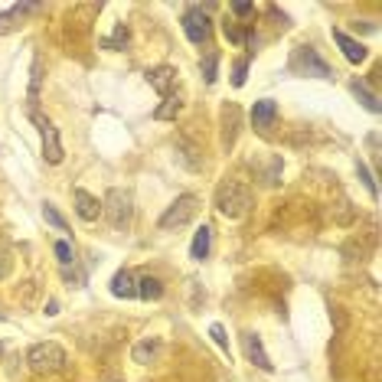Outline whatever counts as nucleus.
<instances>
[{"mask_svg": "<svg viewBox=\"0 0 382 382\" xmlns=\"http://www.w3.org/2000/svg\"><path fill=\"white\" fill-rule=\"evenodd\" d=\"M252 206H255L252 190H248L245 183H238V180H229V183H222V187L216 190V209H219V216H226V219H245Z\"/></svg>", "mask_w": 382, "mask_h": 382, "instance_id": "nucleus-1", "label": "nucleus"}, {"mask_svg": "<svg viewBox=\"0 0 382 382\" xmlns=\"http://www.w3.org/2000/svg\"><path fill=\"white\" fill-rule=\"evenodd\" d=\"M26 363H30V369L40 376H50V373H62L66 369V349L59 347V343H33L30 347V353H26Z\"/></svg>", "mask_w": 382, "mask_h": 382, "instance_id": "nucleus-2", "label": "nucleus"}, {"mask_svg": "<svg viewBox=\"0 0 382 382\" xmlns=\"http://www.w3.org/2000/svg\"><path fill=\"white\" fill-rule=\"evenodd\" d=\"M102 216L111 222V229H127L131 226V216H134V199L127 190H108L102 203Z\"/></svg>", "mask_w": 382, "mask_h": 382, "instance_id": "nucleus-3", "label": "nucleus"}, {"mask_svg": "<svg viewBox=\"0 0 382 382\" xmlns=\"http://www.w3.org/2000/svg\"><path fill=\"white\" fill-rule=\"evenodd\" d=\"M196 212H199V199H196L193 193H183V196H177V199L167 206V212H163L161 222H157V229H161V232L183 229V226L193 219Z\"/></svg>", "mask_w": 382, "mask_h": 382, "instance_id": "nucleus-4", "label": "nucleus"}, {"mask_svg": "<svg viewBox=\"0 0 382 382\" xmlns=\"http://www.w3.org/2000/svg\"><path fill=\"white\" fill-rule=\"evenodd\" d=\"M30 118H33V125L40 127V137H42V161L46 163H62V141H59V127L52 125L46 115H40L36 108H30Z\"/></svg>", "mask_w": 382, "mask_h": 382, "instance_id": "nucleus-5", "label": "nucleus"}, {"mask_svg": "<svg viewBox=\"0 0 382 382\" xmlns=\"http://www.w3.org/2000/svg\"><path fill=\"white\" fill-rule=\"evenodd\" d=\"M291 69L301 76H314V79H333V69L317 56V50L311 46H297V52L291 56Z\"/></svg>", "mask_w": 382, "mask_h": 382, "instance_id": "nucleus-6", "label": "nucleus"}, {"mask_svg": "<svg viewBox=\"0 0 382 382\" xmlns=\"http://www.w3.org/2000/svg\"><path fill=\"white\" fill-rule=\"evenodd\" d=\"M183 33H187L190 42H196V46H203V42H209V17H206L203 7H190L187 13H183Z\"/></svg>", "mask_w": 382, "mask_h": 382, "instance_id": "nucleus-7", "label": "nucleus"}, {"mask_svg": "<svg viewBox=\"0 0 382 382\" xmlns=\"http://www.w3.org/2000/svg\"><path fill=\"white\" fill-rule=\"evenodd\" d=\"M274 121H278V105L272 98H262V102L252 105V127L258 134H268L274 127Z\"/></svg>", "mask_w": 382, "mask_h": 382, "instance_id": "nucleus-8", "label": "nucleus"}, {"mask_svg": "<svg viewBox=\"0 0 382 382\" xmlns=\"http://www.w3.org/2000/svg\"><path fill=\"white\" fill-rule=\"evenodd\" d=\"M242 347H245L248 363L258 366L262 373H272V369H274V363L268 359V353H265V347H262V340L255 337V333H242Z\"/></svg>", "mask_w": 382, "mask_h": 382, "instance_id": "nucleus-9", "label": "nucleus"}, {"mask_svg": "<svg viewBox=\"0 0 382 382\" xmlns=\"http://www.w3.org/2000/svg\"><path fill=\"white\" fill-rule=\"evenodd\" d=\"M177 82V69L173 66H157V69H147V85H151L157 95H170Z\"/></svg>", "mask_w": 382, "mask_h": 382, "instance_id": "nucleus-10", "label": "nucleus"}, {"mask_svg": "<svg viewBox=\"0 0 382 382\" xmlns=\"http://www.w3.org/2000/svg\"><path fill=\"white\" fill-rule=\"evenodd\" d=\"M333 42H337L340 50H343V56H347L349 62H357V66L366 59V56H369V52H366V46H363V42H359V40H353V36H349V33H343V30H333Z\"/></svg>", "mask_w": 382, "mask_h": 382, "instance_id": "nucleus-11", "label": "nucleus"}, {"mask_svg": "<svg viewBox=\"0 0 382 382\" xmlns=\"http://www.w3.org/2000/svg\"><path fill=\"white\" fill-rule=\"evenodd\" d=\"M72 196H76V212H79V219H85V222H95V219H98V216H102V203H98V199H95V196L88 193V190H82V187H79Z\"/></svg>", "mask_w": 382, "mask_h": 382, "instance_id": "nucleus-12", "label": "nucleus"}, {"mask_svg": "<svg viewBox=\"0 0 382 382\" xmlns=\"http://www.w3.org/2000/svg\"><path fill=\"white\" fill-rule=\"evenodd\" d=\"M111 294L125 297V301H134V297H137V281H134V274L127 272V268H121V272L111 278Z\"/></svg>", "mask_w": 382, "mask_h": 382, "instance_id": "nucleus-13", "label": "nucleus"}, {"mask_svg": "<svg viewBox=\"0 0 382 382\" xmlns=\"http://www.w3.org/2000/svg\"><path fill=\"white\" fill-rule=\"evenodd\" d=\"M209 245H212V229L209 226H199L193 236V245H190V258H193V262L209 258Z\"/></svg>", "mask_w": 382, "mask_h": 382, "instance_id": "nucleus-14", "label": "nucleus"}, {"mask_svg": "<svg viewBox=\"0 0 382 382\" xmlns=\"http://www.w3.org/2000/svg\"><path fill=\"white\" fill-rule=\"evenodd\" d=\"M157 353H161V340L147 337V340H141V343L131 349V359H134V363H141V366H147V363H154V359H157Z\"/></svg>", "mask_w": 382, "mask_h": 382, "instance_id": "nucleus-15", "label": "nucleus"}, {"mask_svg": "<svg viewBox=\"0 0 382 382\" xmlns=\"http://www.w3.org/2000/svg\"><path fill=\"white\" fill-rule=\"evenodd\" d=\"M137 297H144V301H161V297H163V284H161V278H154V274H144V278H137Z\"/></svg>", "mask_w": 382, "mask_h": 382, "instance_id": "nucleus-16", "label": "nucleus"}, {"mask_svg": "<svg viewBox=\"0 0 382 382\" xmlns=\"http://www.w3.org/2000/svg\"><path fill=\"white\" fill-rule=\"evenodd\" d=\"M349 92H353V95L359 98V102H363V108H366V111H373V115H379V108H382V105H379V95H373L363 82H353V85H349Z\"/></svg>", "mask_w": 382, "mask_h": 382, "instance_id": "nucleus-17", "label": "nucleus"}, {"mask_svg": "<svg viewBox=\"0 0 382 382\" xmlns=\"http://www.w3.org/2000/svg\"><path fill=\"white\" fill-rule=\"evenodd\" d=\"M180 111H183V102H180V98H167L163 105L154 108V118H157V121H170V118H177Z\"/></svg>", "mask_w": 382, "mask_h": 382, "instance_id": "nucleus-18", "label": "nucleus"}, {"mask_svg": "<svg viewBox=\"0 0 382 382\" xmlns=\"http://www.w3.org/2000/svg\"><path fill=\"white\" fill-rule=\"evenodd\" d=\"M125 42H127V26L118 23L115 26V33L102 40V50H118V46H125Z\"/></svg>", "mask_w": 382, "mask_h": 382, "instance_id": "nucleus-19", "label": "nucleus"}, {"mask_svg": "<svg viewBox=\"0 0 382 382\" xmlns=\"http://www.w3.org/2000/svg\"><path fill=\"white\" fill-rule=\"evenodd\" d=\"M40 82H42V59H33V79H30V108L40 98Z\"/></svg>", "mask_w": 382, "mask_h": 382, "instance_id": "nucleus-20", "label": "nucleus"}, {"mask_svg": "<svg viewBox=\"0 0 382 382\" xmlns=\"http://www.w3.org/2000/svg\"><path fill=\"white\" fill-rule=\"evenodd\" d=\"M56 258H59L62 268H69V265H76V252H72V245H69L66 238H59V242H56Z\"/></svg>", "mask_w": 382, "mask_h": 382, "instance_id": "nucleus-21", "label": "nucleus"}, {"mask_svg": "<svg viewBox=\"0 0 382 382\" xmlns=\"http://www.w3.org/2000/svg\"><path fill=\"white\" fill-rule=\"evenodd\" d=\"M42 216H46V222H50L52 229H59V232H69V226H66V219H62L59 212H56V206H42Z\"/></svg>", "mask_w": 382, "mask_h": 382, "instance_id": "nucleus-22", "label": "nucleus"}, {"mask_svg": "<svg viewBox=\"0 0 382 382\" xmlns=\"http://www.w3.org/2000/svg\"><path fill=\"white\" fill-rule=\"evenodd\" d=\"M357 173H359V180L366 183V190H369V196H379V187H376V177L369 173V167H366L363 161H357Z\"/></svg>", "mask_w": 382, "mask_h": 382, "instance_id": "nucleus-23", "label": "nucleus"}, {"mask_svg": "<svg viewBox=\"0 0 382 382\" xmlns=\"http://www.w3.org/2000/svg\"><path fill=\"white\" fill-rule=\"evenodd\" d=\"M216 66H219V56L216 52H206V59H203V79L206 82H216Z\"/></svg>", "mask_w": 382, "mask_h": 382, "instance_id": "nucleus-24", "label": "nucleus"}, {"mask_svg": "<svg viewBox=\"0 0 382 382\" xmlns=\"http://www.w3.org/2000/svg\"><path fill=\"white\" fill-rule=\"evenodd\" d=\"M245 76H248V59H238L236 66H232V85L242 88V85H245Z\"/></svg>", "mask_w": 382, "mask_h": 382, "instance_id": "nucleus-25", "label": "nucleus"}, {"mask_svg": "<svg viewBox=\"0 0 382 382\" xmlns=\"http://www.w3.org/2000/svg\"><path fill=\"white\" fill-rule=\"evenodd\" d=\"M209 337L216 340V347H219L222 353H229V337H226V330H222V323H212V327H209Z\"/></svg>", "mask_w": 382, "mask_h": 382, "instance_id": "nucleus-26", "label": "nucleus"}, {"mask_svg": "<svg viewBox=\"0 0 382 382\" xmlns=\"http://www.w3.org/2000/svg\"><path fill=\"white\" fill-rule=\"evenodd\" d=\"M10 268H13V255H10L7 245H0V281L10 274Z\"/></svg>", "mask_w": 382, "mask_h": 382, "instance_id": "nucleus-27", "label": "nucleus"}, {"mask_svg": "<svg viewBox=\"0 0 382 382\" xmlns=\"http://www.w3.org/2000/svg\"><path fill=\"white\" fill-rule=\"evenodd\" d=\"M229 10L236 13V17H252V13H255V4H245V0H236V4H229Z\"/></svg>", "mask_w": 382, "mask_h": 382, "instance_id": "nucleus-28", "label": "nucleus"}, {"mask_svg": "<svg viewBox=\"0 0 382 382\" xmlns=\"http://www.w3.org/2000/svg\"><path fill=\"white\" fill-rule=\"evenodd\" d=\"M278 177H281V157H272V163H268V173H265V180H268V183H278Z\"/></svg>", "mask_w": 382, "mask_h": 382, "instance_id": "nucleus-29", "label": "nucleus"}, {"mask_svg": "<svg viewBox=\"0 0 382 382\" xmlns=\"http://www.w3.org/2000/svg\"><path fill=\"white\" fill-rule=\"evenodd\" d=\"M46 314H50V317L59 314V301H50V304H46Z\"/></svg>", "mask_w": 382, "mask_h": 382, "instance_id": "nucleus-30", "label": "nucleus"}, {"mask_svg": "<svg viewBox=\"0 0 382 382\" xmlns=\"http://www.w3.org/2000/svg\"><path fill=\"white\" fill-rule=\"evenodd\" d=\"M0 353H4V343H0Z\"/></svg>", "mask_w": 382, "mask_h": 382, "instance_id": "nucleus-31", "label": "nucleus"}]
</instances>
